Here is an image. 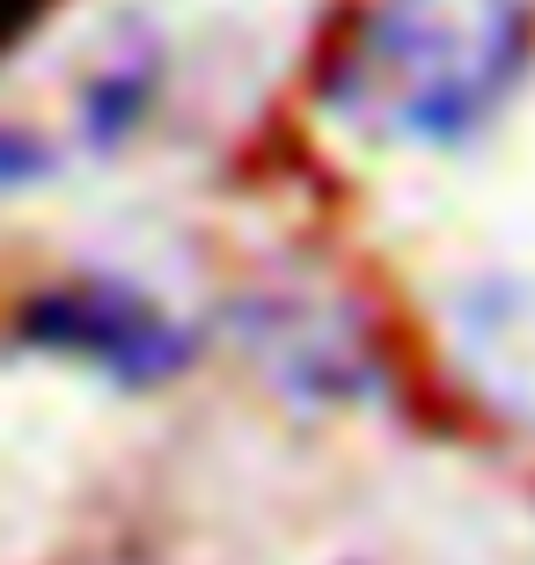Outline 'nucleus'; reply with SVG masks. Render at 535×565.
<instances>
[{
	"mask_svg": "<svg viewBox=\"0 0 535 565\" xmlns=\"http://www.w3.org/2000/svg\"><path fill=\"white\" fill-rule=\"evenodd\" d=\"M528 0H360L323 60V104L389 140H462L528 74Z\"/></svg>",
	"mask_w": 535,
	"mask_h": 565,
	"instance_id": "f257e3e1",
	"label": "nucleus"
},
{
	"mask_svg": "<svg viewBox=\"0 0 535 565\" xmlns=\"http://www.w3.org/2000/svg\"><path fill=\"white\" fill-rule=\"evenodd\" d=\"M15 323L30 345L60 360H88V367H104L110 382H132V390L176 375L191 360L184 323L125 279H52L44 294L22 301Z\"/></svg>",
	"mask_w": 535,
	"mask_h": 565,
	"instance_id": "f03ea898",
	"label": "nucleus"
},
{
	"mask_svg": "<svg viewBox=\"0 0 535 565\" xmlns=\"http://www.w3.org/2000/svg\"><path fill=\"white\" fill-rule=\"evenodd\" d=\"M44 169V147L30 140V132L0 126V184H22V177H38Z\"/></svg>",
	"mask_w": 535,
	"mask_h": 565,
	"instance_id": "7ed1b4c3",
	"label": "nucleus"
},
{
	"mask_svg": "<svg viewBox=\"0 0 535 565\" xmlns=\"http://www.w3.org/2000/svg\"><path fill=\"white\" fill-rule=\"evenodd\" d=\"M44 8H52V0H0V52H8V44H15L22 30L44 15Z\"/></svg>",
	"mask_w": 535,
	"mask_h": 565,
	"instance_id": "20e7f679",
	"label": "nucleus"
}]
</instances>
